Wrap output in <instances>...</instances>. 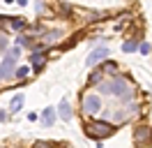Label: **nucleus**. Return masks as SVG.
<instances>
[{
  "mask_svg": "<svg viewBox=\"0 0 152 148\" xmlns=\"http://www.w3.org/2000/svg\"><path fill=\"white\" fill-rule=\"evenodd\" d=\"M88 134H90V137H108V134H113V125H108L104 120H95V123L88 127Z\"/></svg>",
  "mask_w": 152,
  "mask_h": 148,
  "instance_id": "obj_1",
  "label": "nucleus"
},
{
  "mask_svg": "<svg viewBox=\"0 0 152 148\" xmlns=\"http://www.w3.org/2000/svg\"><path fill=\"white\" fill-rule=\"evenodd\" d=\"M102 109V100H99V95H86V100H83V111L86 113H97V111Z\"/></svg>",
  "mask_w": 152,
  "mask_h": 148,
  "instance_id": "obj_2",
  "label": "nucleus"
},
{
  "mask_svg": "<svg viewBox=\"0 0 152 148\" xmlns=\"http://www.w3.org/2000/svg\"><path fill=\"white\" fill-rule=\"evenodd\" d=\"M0 74H2V79L14 76V56H12V53L2 60V65H0Z\"/></svg>",
  "mask_w": 152,
  "mask_h": 148,
  "instance_id": "obj_3",
  "label": "nucleus"
},
{
  "mask_svg": "<svg viewBox=\"0 0 152 148\" xmlns=\"http://www.w3.org/2000/svg\"><path fill=\"white\" fill-rule=\"evenodd\" d=\"M106 56H108V49L106 46H99V49H95L92 53H90V58H88V65L92 67V65H97V63H102Z\"/></svg>",
  "mask_w": 152,
  "mask_h": 148,
  "instance_id": "obj_4",
  "label": "nucleus"
},
{
  "mask_svg": "<svg viewBox=\"0 0 152 148\" xmlns=\"http://www.w3.org/2000/svg\"><path fill=\"white\" fill-rule=\"evenodd\" d=\"M53 123H56V109H53V107H46V109L42 111V125L51 127Z\"/></svg>",
  "mask_w": 152,
  "mask_h": 148,
  "instance_id": "obj_5",
  "label": "nucleus"
},
{
  "mask_svg": "<svg viewBox=\"0 0 152 148\" xmlns=\"http://www.w3.org/2000/svg\"><path fill=\"white\" fill-rule=\"evenodd\" d=\"M111 92L118 95V97H122L124 92H127V81H124V79H115V81L111 83Z\"/></svg>",
  "mask_w": 152,
  "mask_h": 148,
  "instance_id": "obj_6",
  "label": "nucleus"
},
{
  "mask_svg": "<svg viewBox=\"0 0 152 148\" xmlns=\"http://www.w3.org/2000/svg\"><path fill=\"white\" fill-rule=\"evenodd\" d=\"M58 113H60V118L62 120H72V107H69V102L62 100L58 104Z\"/></svg>",
  "mask_w": 152,
  "mask_h": 148,
  "instance_id": "obj_7",
  "label": "nucleus"
},
{
  "mask_svg": "<svg viewBox=\"0 0 152 148\" xmlns=\"http://www.w3.org/2000/svg\"><path fill=\"white\" fill-rule=\"evenodd\" d=\"M30 60H32V65H35V70H39V67L44 65V60H46V56H44V53H32V56H30Z\"/></svg>",
  "mask_w": 152,
  "mask_h": 148,
  "instance_id": "obj_8",
  "label": "nucleus"
},
{
  "mask_svg": "<svg viewBox=\"0 0 152 148\" xmlns=\"http://www.w3.org/2000/svg\"><path fill=\"white\" fill-rule=\"evenodd\" d=\"M21 107H23V95H14L12 97V111L16 113V111H21Z\"/></svg>",
  "mask_w": 152,
  "mask_h": 148,
  "instance_id": "obj_9",
  "label": "nucleus"
},
{
  "mask_svg": "<svg viewBox=\"0 0 152 148\" xmlns=\"http://www.w3.org/2000/svg\"><path fill=\"white\" fill-rule=\"evenodd\" d=\"M10 21H12V28H14V30H23V28H26V21H23V18H19V16L10 18Z\"/></svg>",
  "mask_w": 152,
  "mask_h": 148,
  "instance_id": "obj_10",
  "label": "nucleus"
},
{
  "mask_svg": "<svg viewBox=\"0 0 152 148\" xmlns=\"http://www.w3.org/2000/svg\"><path fill=\"white\" fill-rule=\"evenodd\" d=\"M28 67H19V70H14V76H16V79H26V76H28Z\"/></svg>",
  "mask_w": 152,
  "mask_h": 148,
  "instance_id": "obj_11",
  "label": "nucleus"
},
{
  "mask_svg": "<svg viewBox=\"0 0 152 148\" xmlns=\"http://www.w3.org/2000/svg\"><path fill=\"white\" fill-rule=\"evenodd\" d=\"M122 51H124V53H132V51H136V42H134V39H132V42H124V44H122Z\"/></svg>",
  "mask_w": 152,
  "mask_h": 148,
  "instance_id": "obj_12",
  "label": "nucleus"
},
{
  "mask_svg": "<svg viewBox=\"0 0 152 148\" xmlns=\"http://www.w3.org/2000/svg\"><path fill=\"white\" fill-rule=\"evenodd\" d=\"M104 70H106V72H115V70H118V65H115L113 60H108V63H104Z\"/></svg>",
  "mask_w": 152,
  "mask_h": 148,
  "instance_id": "obj_13",
  "label": "nucleus"
},
{
  "mask_svg": "<svg viewBox=\"0 0 152 148\" xmlns=\"http://www.w3.org/2000/svg\"><path fill=\"white\" fill-rule=\"evenodd\" d=\"M99 81H102V72H95L90 76V83H99Z\"/></svg>",
  "mask_w": 152,
  "mask_h": 148,
  "instance_id": "obj_14",
  "label": "nucleus"
},
{
  "mask_svg": "<svg viewBox=\"0 0 152 148\" xmlns=\"http://www.w3.org/2000/svg\"><path fill=\"white\" fill-rule=\"evenodd\" d=\"M141 53H150V44H141Z\"/></svg>",
  "mask_w": 152,
  "mask_h": 148,
  "instance_id": "obj_15",
  "label": "nucleus"
},
{
  "mask_svg": "<svg viewBox=\"0 0 152 148\" xmlns=\"http://www.w3.org/2000/svg\"><path fill=\"white\" fill-rule=\"evenodd\" d=\"M2 49H7V39H5V37H0V51H2Z\"/></svg>",
  "mask_w": 152,
  "mask_h": 148,
  "instance_id": "obj_16",
  "label": "nucleus"
},
{
  "mask_svg": "<svg viewBox=\"0 0 152 148\" xmlns=\"http://www.w3.org/2000/svg\"><path fill=\"white\" fill-rule=\"evenodd\" d=\"M102 92H111V83H104V86H102Z\"/></svg>",
  "mask_w": 152,
  "mask_h": 148,
  "instance_id": "obj_17",
  "label": "nucleus"
},
{
  "mask_svg": "<svg viewBox=\"0 0 152 148\" xmlns=\"http://www.w3.org/2000/svg\"><path fill=\"white\" fill-rule=\"evenodd\" d=\"M0 120H2V123L7 120V111H0Z\"/></svg>",
  "mask_w": 152,
  "mask_h": 148,
  "instance_id": "obj_18",
  "label": "nucleus"
},
{
  "mask_svg": "<svg viewBox=\"0 0 152 148\" xmlns=\"http://www.w3.org/2000/svg\"><path fill=\"white\" fill-rule=\"evenodd\" d=\"M0 79H2V74H0Z\"/></svg>",
  "mask_w": 152,
  "mask_h": 148,
  "instance_id": "obj_19",
  "label": "nucleus"
},
{
  "mask_svg": "<svg viewBox=\"0 0 152 148\" xmlns=\"http://www.w3.org/2000/svg\"><path fill=\"white\" fill-rule=\"evenodd\" d=\"M0 21H2V18H0Z\"/></svg>",
  "mask_w": 152,
  "mask_h": 148,
  "instance_id": "obj_20",
  "label": "nucleus"
}]
</instances>
